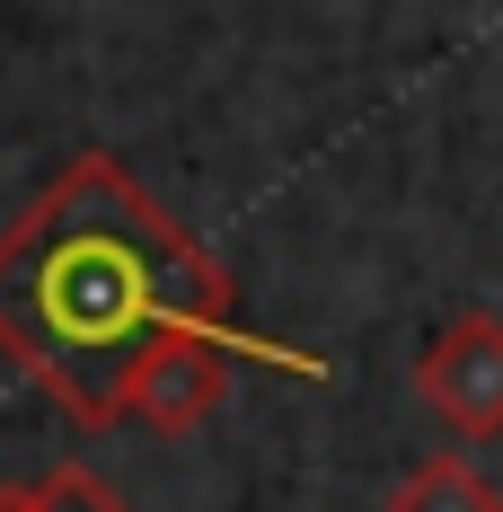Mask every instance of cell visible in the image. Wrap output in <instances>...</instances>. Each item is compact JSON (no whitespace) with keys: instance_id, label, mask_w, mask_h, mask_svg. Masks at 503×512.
<instances>
[{"instance_id":"cell-1","label":"cell","mask_w":503,"mask_h":512,"mask_svg":"<svg viewBox=\"0 0 503 512\" xmlns=\"http://www.w3.org/2000/svg\"><path fill=\"white\" fill-rule=\"evenodd\" d=\"M186 327L274 354L239 318V283L106 151L71 159L0 230V354L71 424H115L142 354Z\"/></svg>"},{"instance_id":"cell-2","label":"cell","mask_w":503,"mask_h":512,"mask_svg":"<svg viewBox=\"0 0 503 512\" xmlns=\"http://www.w3.org/2000/svg\"><path fill=\"white\" fill-rule=\"evenodd\" d=\"M230 336H203V327H186V336H159L151 354H142V371H133V389H124V415H142L151 433H195L203 415L230 398Z\"/></svg>"},{"instance_id":"cell-3","label":"cell","mask_w":503,"mask_h":512,"mask_svg":"<svg viewBox=\"0 0 503 512\" xmlns=\"http://www.w3.org/2000/svg\"><path fill=\"white\" fill-rule=\"evenodd\" d=\"M415 398L459 433H503V318H459L415 362Z\"/></svg>"},{"instance_id":"cell-4","label":"cell","mask_w":503,"mask_h":512,"mask_svg":"<svg viewBox=\"0 0 503 512\" xmlns=\"http://www.w3.org/2000/svg\"><path fill=\"white\" fill-rule=\"evenodd\" d=\"M389 512H503V495L468 460H424L398 495H389Z\"/></svg>"},{"instance_id":"cell-5","label":"cell","mask_w":503,"mask_h":512,"mask_svg":"<svg viewBox=\"0 0 503 512\" xmlns=\"http://www.w3.org/2000/svg\"><path fill=\"white\" fill-rule=\"evenodd\" d=\"M0 512H133L98 468H45L27 486H0Z\"/></svg>"}]
</instances>
